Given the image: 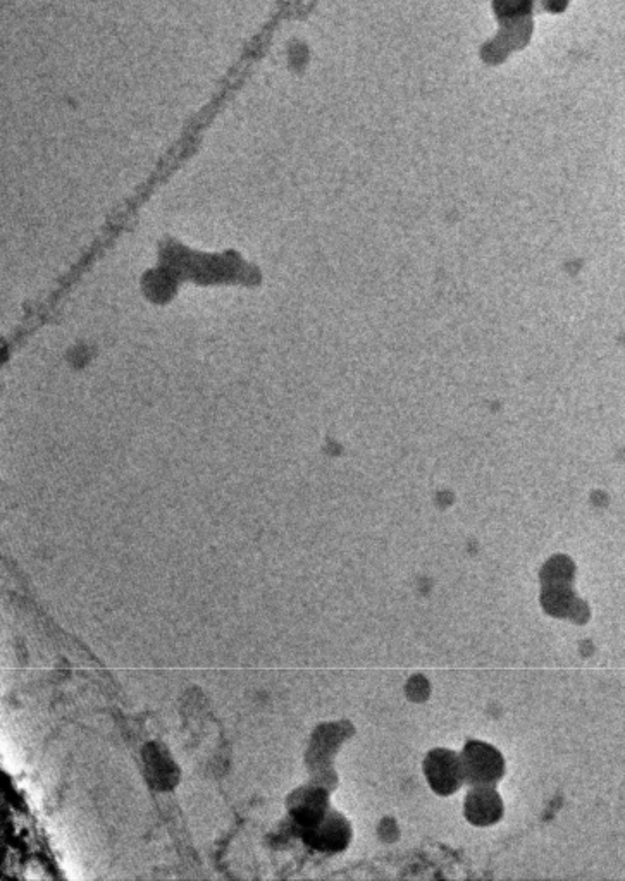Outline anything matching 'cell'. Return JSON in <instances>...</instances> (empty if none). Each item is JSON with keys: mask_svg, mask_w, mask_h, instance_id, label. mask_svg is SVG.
I'll use <instances>...</instances> for the list:
<instances>
[{"mask_svg": "<svg viewBox=\"0 0 625 881\" xmlns=\"http://www.w3.org/2000/svg\"><path fill=\"white\" fill-rule=\"evenodd\" d=\"M503 804L493 785H476L467 795L465 814L477 826L493 825L502 818Z\"/></svg>", "mask_w": 625, "mask_h": 881, "instance_id": "obj_4", "label": "cell"}, {"mask_svg": "<svg viewBox=\"0 0 625 881\" xmlns=\"http://www.w3.org/2000/svg\"><path fill=\"white\" fill-rule=\"evenodd\" d=\"M143 763H145V775L155 789H173L178 782L180 770L171 759V754L159 744L150 742L149 746L143 749Z\"/></svg>", "mask_w": 625, "mask_h": 881, "instance_id": "obj_5", "label": "cell"}, {"mask_svg": "<svg viewBox=\"0 0 625 881\" xmlns=\"http://www.w3.org/2000/svg\"><path fill=\"white\" fill-rule=\"evenodd\" d=\"M426 777L434 792L441 795L457 792L465 782L462 756L446 749H436L426 759Z\"/></svg>", "mask_w": 625, "mask_h": 881, "instance_id": "obj_2", "label": "cell"}, {"mask_svg": "<svg viewBox=\"0 0 625 881\" xmlns=\"http://www.w3.org/2000/svg\"><path fill=\"white\" fill-rule=\"evenodd\" d=\"M293 820L300 828L309 830L326 816V794L321 789H302L290 799Z\"/></svg>", "mask_w": 625, "mask_h": 881, "instance_id": "obj_6", "label": "cell"}, {"mask_svg": "<svg viewBox=\"0 0 625 881\" xmlns=\"http://www.w3.org/2000/svg\"><path fill=\"white\" fill-rule=\"evenodd\" d=\"M304 838L307 844L314 845L319 851H341L350 840V828L347 821L331 811L316 826L305 830Z\"/></svg>", "mask_w": 625, "mask_h": 881, "instance_id": "obj_3", "label": "cell"}, {"mask_svg": "<svg viewBox=\"0 0 625 881\" xmlns=\"http://www.w3.org/2000/svg\"><path fill=\"white\" fill-rule=\"evenodd\" d=\"M462 764H464L465 782L476 785H495L503 775V759L500 752L483 744V742H469L465 751L462 752Z\"/></svg>", "mask_w": 625, "mask_h": 881, "instance_id": "obj_1", "label": "cell"}]
</instances>
